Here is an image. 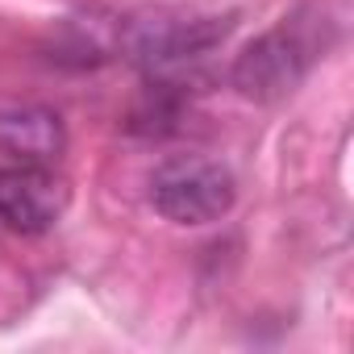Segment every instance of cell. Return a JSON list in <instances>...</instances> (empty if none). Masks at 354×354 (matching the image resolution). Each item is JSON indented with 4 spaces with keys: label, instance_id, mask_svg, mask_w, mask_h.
Here are the masks:
<instances>
[{
    "label": "cell",
    "instance_id": "6da1fadb",
    "mask_svg": "<svg viewBox=\"0 0 354 354\" xmlns=\"http://www.w3.org/2000/svg\"><path fill=\"white\" fill-rule=\"evenodd\" d=\"M238 201L230 167L205 154H175L150 175V205L175 225H209L221 221Z\"/></svg>",
    "mask_w": 354,
    "mask_h": 354
},
{
    "label": "cell",
    "instance_id": "7a4b0ae2",
    "mask_svg": "<svg viewBox=\"0 0 354 354\" xmlns=\"http://www.w3.org/2000/svg\"><path fill=\"white\" fill-rule=\"evenodd\" d=\"M313 59H317L313 42H308L296 26L283 21V26L267 30L263 38H254V42L234 59L230 80H234V88H238L246 100L275 104V100L292 96V92L304 84Z\"/></svg>",
    "mask_w": 354,
    "mask_h": 354
},
{
    "label": "cell",
    "instance_id": "3957f363",
    "mask_svg": "<svg viewBox=\"0 0 354 354\" xmlns=\"http://www.w3.org/2000/svg\"><path fill=\"white\" fill-rule=\"evenodd\" d=\"M234 21L217 17H129L121 26V50L142 63L146 71H167L188 59H201L209 46H217L230 34Z\"/></svg>",
    "mask_w": 354,
    "mask_h": 354
},
{
    "label": "cell",
    "instance_id": "277c9868",
    "mask_svg": "<svg viewBox=\"0 0 354 354\" xmlns=\"http://www.w3.org/2000/svg\"><path fill=\"white\" fill-rule=\"evenodd\" d=\"M71 184L50 162H17L0 171V221L21 238H38L63 221Z\"/></svg>",
    "mask_w": 354,
    "mask_h": 354
},
{
    "label": "cell",
    "instance_id": "5b68a950",
    "mask_svg": "<svg viewBox=\"0 0 354 354\" xmlns=\"http://www.w3.org/2000/svg\"><path fill=\"white\" fill-rule=\"evenodd\" d=\"M67 150L63 117L38 100H0V154L17 162H55Z\"/></svg>",
    "mask_w": 354,
    "mask_h": 354
}]
</instances>
